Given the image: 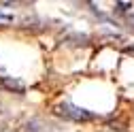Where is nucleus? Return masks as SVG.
<instances>
[{"instance_id": "obj_1", "label": "nucleus", "mask_w": 134, "mask_h": 132, "mask_svg": "<svg viewBox=\"0 0 134 132\" xmlns=\"http://www.w3.org/2000/svg\"><path fill=\"white\" fill-rule=\"evenodd\" d=\"M58 113H60V115H64L66 119H72V122H90V119H94V115H92L90 111L79 109V107L68 104V102L60 104V107H58Z\"/></svg>"}, {"instance_id": "obj_2", "label": "nucleus", "mask_w": 134, "mask_h": 132, "mask_svg": "<svg viewBox=\"0 0 134 132\" xmlns=\"http://www.w3.org/2000/svg\"><path fill=\"white\" fill-rule=\"evenodd\" d=\"M0 85L11 90V92H19V94L24 92V83L17 81V79H11V77H0Z\"/></svg>"}, {"instance_id": "obj_5", "label": "nucleus", "mask_w": 134, "mask_h": 132, "mask_svg": "<svg viewBox=\"0 0 134 132\" xmlns=\"http://www.w3.org/2000/svg\"><path fill=\"white\" fill-rule=\"evenodd\" d=\"M128 21H130V24L134 26V13H130V15H128Z\"/></svg>"}, {"instance_id": "obj_3", "label": "nucleus", "mask_w": 134, "mask_h": 132, "mask_svg": "<svg viewBox=\"0 0 134 132\" xmlns=\"http://www.w3.org/2000/svg\"><path fill=\"white\" fill-rule=\"evenodd\" d=\"M64 41H66V43H72V45H87L90 38H87L85 34H66Z\"/></svg>"}, {"instance_id": "obj_4", "label": "nucleus", "mask_w": 134, "mask_h": 132, "mask_svg": "<svg viewBox=\"0 0 134 132\" xmlns=\"http://www.w3.org/2000/svg\"><path fill=\"white\" fill-rule=\"evenodd\" d=\"M128 9H132V2H115V11L124 13V11H128Z\"/></svg>"}]
</instances>
